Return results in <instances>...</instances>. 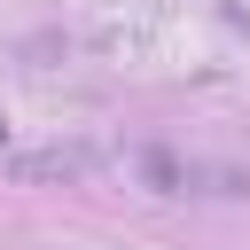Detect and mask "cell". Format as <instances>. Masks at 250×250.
Segmentation results:
<instances>
[{
	"instance_id": "obj_3",
	"label": "cell",
	"mask_w": 250,
	"mask_h": 250,
	"mask_svg": "<svg viewBox=\"0 0 250 250\" xmlns=\"http://www.w3.org/2000/svg\"><path fill=\"white\" fill-rule=\"evenodd\" d=\"M0 141H8V125H0Z\"/></svg>"
},
{
	"instance_id": "obj_1",
	"label": "cell",
	"mask_w": 250,
	"mask_h": 250,
	"mask_svg": "<svg viewBox=\"0 0 250 250\" xmlns=\"http://www.w3.org/2000/svg\"><path fill=\"white\" fill-rule=\"evenodd\" d=\"M102 172V148L94 141H47V148H16L8 156V180L39 188V180H94Z\"/></svg>"
},
{
	"instance_id": "obj_2",
	"label": "cell",
	"mask_w": 250,
	"mask_h": 250,
	"mask_svg": "<svg viewBox=\"0 0 250 250\" xmlns=\"http://www.w3.org/2000/svg\"><path fill=\"white\" fill-rule=\"evenodd\" d=\"M141 180H148V188H164V195H172V188H180V180H188V172H180V164H172V156H164V148H148V156H141Z\"/></svg>"
}]
</instances>
